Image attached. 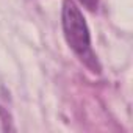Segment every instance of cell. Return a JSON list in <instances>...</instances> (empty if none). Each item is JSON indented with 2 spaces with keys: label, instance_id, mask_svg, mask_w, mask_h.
<instances>
[{
  "label": "cell",
  "instance_id": "obj_1",
  "mask_svg": "<svg viewBox=\"0 0 133 133\" xmlns=\"http://www.w3.org/2000/svg\"><path fill=\"white\" fill-rule=\"evenodd\" d=\"M63 30L69 47L82 59L92 58L89 30L83 17V13L80 11L74 0H64L63 2Z\"/></svg>",
  "mask_w": 133,
  "mask_h": 133
},
{
  "label": "cell",
  "instance_id": "obj_2",
  "mask_svg": "<svg viewBox=\"0 0 133 133\" xmlns=\"http://www.w3.org/2000/svg\"><path fill=\"white\" fill-rule=\"evenodd\" d=\"M82 2H85V3H86L88 6H91V2H89V0H82Z\"/></svg>",
  "mask_w": 133,
  "mask_h": 133
}]
</instances>
